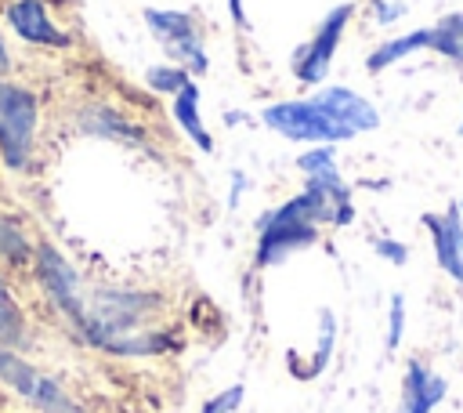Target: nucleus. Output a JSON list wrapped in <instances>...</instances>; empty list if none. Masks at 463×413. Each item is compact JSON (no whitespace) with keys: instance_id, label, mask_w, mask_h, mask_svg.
I'll use <instances>...</instances> for the list:
<instances>
[{"instance_id":"obj_5","label":"nucleus","mask_w":463,"mask_h":413,"mask_svg":"<svg viewBox=\"0 0 463 413\" xmlns=\"http://www.w3.org/2000/svg\"><path fill=\"white\" fill-rule=\"evenodd\" d=\"M351 18H354V4H336V7L315 25L311 40L297 47V54H293V76H297L304 87H318V83L329 76L333 54H336V47H340V40H344Z\"/></svg>"},{"instance_id":"obj_15","label":"nucleus","mask_w":463,"mask_h":413,"mask_svg":"<svg viewBox=\"0 0 463 413\" xmlns=\"http://www.w3.org/2000/svg\"><path fill=\"white\" fill-rule=\"evenodd\" d=\"M188 80H192V76H188L181 65H174V62H166V65H152V69L145 72V83L156 87V91H163V94H177Z\"/></svg>"},{"instance_id":"obj_22","label":"nucleus","mask_w":463,"mask_h":413,"mask_svg":"<svg viewBox=\"0 0 463 413\" xmlns=\"http://www.w3.org/2000/svg\"><path fill=\"white\" fill-rule=\"evenodd\" d=\"M456 206H459V217H463V196H459V199H456Z\"/></svg>"},{"instance_id":"obj_16","label":"nucleus","mask_w":463,"mask_h":413,"mask_svg":"<svg viewBox=\"0 0 463 413\" xmlns=\"http://www.w3.org/2000/svg\"><path fill=\"white\" fill-rule=\"evenodd\" d=\"M402 337H405V297L402 293H391V304H387V351H398L402 348Z\"/></svg>"},{"instance_id":"obj_3","label":"nucleus","mask_w":463,"mask_h":413,"mask_svg":"<svg viewBox=\"0 0 463 413\" xmlns=\"http://www.w3.org/2000/svg\"><path fill=\"white\" fill-rule=\"evenodd\" d=\"M145 25L163 43L174 65H181L188 76H203L210 58L203 43V25L192 11H170V7H145Z\"/></svg>"},{"instance_id":"obj_17","label":"nucleus","mask_w":463,"mask_h":413,"mask_svg":"<svg viewBox=\"0 0 463 413\" xmlns=\"http://www.w3.org/2000/svg\"><path fill=\"white\" fill-rule=\"evenodd\" d=\"M373 250H376V257H383V261L394 264V268L409 264V246H405L402 239H394V235H376V239H373Z\"/></svg>"},{"instance_id":"obj_19","label":"nucleus","mask_w":463,"mask_h":413,"mask_svg":"<svg viewBox=\"0 0 463 413\" xmlns=\"http://www.w3.org/2000/svg\"><path fill=\"white\" fill-rule=\"evenodd\" d=\"M405 4L402 0H373V22L376 25H394L398 18H405Z\"/></svg>"},{"instance_id":"obj_20","label":"nucleus","mask_w":463,"mask_h":413,"mask_svg":"<svg viewBox=\"0 0 463 413\" xmlns=\"http://www.w3.org/2000/svg\"><path fill=\"white\" fill-rule=\"evenodd\" d=\"M11 72H14V54H11V47L0 36V76H11Z\"/></svg>"},{"instance_id":"obj_12","label":"nucleus","mask_w":463,"mask_h":413,"mask_svg":"<svg viewBox=\"0 0 463 413\" xmlns=\"http://www.w3.org/2000/svg\"><path fill=\"white\" fill-rule=\"evenodd\" d=\"M29 344H33V322L25 308L14 301V293L7 290V283L0 279V348L25 351Z\"/></svg>"},{"instance_id":"obj_7","label":"nucleus","mask_w":463,"mask_h":413,"mask_svg":"<svg viewBox=\"0 0 463 413\" xmlns=\"http://www.w3.org/2000/svg\"><path fill=\"white\" fill-rule=\"evenodd\" d=\"M427 235H430V246H434V261L438 268L463 286V217H459V206L449 203L445 210H430L420 217Z\"/></svg>"},{"instance_id":"obj_21","label":"nucleus","mask_w":463,"mask_h":413,"mask_svg":"<svg viewBox=\"0 0 463 413\" xmlns=\"http://www.w3.org/2000/svg\"><path fill=\"white\" fill-rule=\"evenodd\" d=\"M228 11H232V18L246 29V11H242V0H228Z\"/></svg>"},{"instance_id":"obj_10","label":"nucleus","mask_w":463,"mask_h":413,"mask_svg":"<svg viewBox=\"0 0 463 413\" xmlns=\"http://www.w3.org/2000/svg\"><path fill=\"white\" fill-rule=\"evenodd\" d=\"M311 98L347 130V138H358V134H369V130L380 127L376 105L369 98H362L358 91H351V87H336V83L333 87H318Z\"/></svg>"},{"instance_id":"obj_13","label":"nucleus","mask_w":463,"mask_h":413,"mask_svg":"<svg viewBox=\"0 0 463 413\" xmlns=\"http://www.w3.org/2000/svg\"><path fill=\"white\" fill-rule=\"evenodd\" d=\"M170 112H174V120L184 127V134H188L203 152H213V138H210V130L203 127V116H199V83H195V80H188V83L174 94Z\"/></svg>"},{"instance_id":"obj_4","label":"nucleus","mask_w":463,"mask_h":413,"mask_svg":"<svg viewBox=\"0 0 463 413\" xmlns=\"http://www.w3.org/2000/svg\"><path fill=\"white\" fill-rule=\"evenodd\" d=\"M264 127H271L286 141H307V145H336L351 141L347 130L315 101V98H293V101H275L260 112Z\"/></svg>"},{"instance_id":"obj_18","label":"nucleus","mask_w":463,"mask_h":413,"mask_svg":"<svg viewBox=\"0 0 463 413\" xmlns=\"http://www.w3.org/2000/svg\"><path fill=\"white\" fill-rule=\"evenodd\" d=\"M239 402H242V384H232V388L217 391L210 402H203V409H199V413H235V409H239Z\"/></svg>"},{"instance_id":"obj_14","label":"nucleus","mask_w":463,"mask_h":413,"mask_svg":"<svg viewBox=\"0 0 463 413\" xmlns=\"http://www.w3.org/2000/svg\"><path fill=\"white\" fill-rule=\"evenodd\" d=\"M427 51L452 62V65H463V11H452L445 18H438L434 25H427Z\"/></svg>"},{"instance_id":"obj_8","label":"nucleus","mask_w":463,"mask_h":413,"mask_svg":"<svg viewBox=\"0 0 463 413\" xmlns=\"http://www.w3.org/2000/svg\"><path fill=\"white\" fill-rule=\"evenodd\" d=\"M36 243H40V235H36L22 217L0 210V279H4V283L29 279V275H33Z\"/></svg>"},{"instance_id":"obj_2","label":"nucleus","mask_w":463,"mask_h":413,"mask_svg":"<svg viewBox=\"0 0 463 413\" xmlns=\"http://www.w3.org/2000/svg\"><path fill=\"white\" fill-rule=\"evenodd\" d=\"M40 98L33 87L0 76V159L7 170H25L33 163L40 130Z\"/></svg>"},{"instance_id":"obj_11","label":"nucleus","mask_w":463,"mask_h":413,"mask_svg":"<svg viewBox=\"0 0 463 413\" xmlns=\"http://www.w3.org/2000/svg\"><path fill=\"white\" fill-rule=\"evenodd\" d=\"M427 25L423 29H409V33H398V36H391V40H383V43H376L373 47V54L365 58V72H387L391 65H398V62H405L409 54H420V51H427Z\"/></svg>"},{"instance_id":"obj_23","label":"nucleus","mask_w":463,"mask_h":413,"mask_svg":"<svg viewBox=\"0 0 463 413\" xmlns=\"http://www.w3.org/2000/svg\"><path fill=\"white\" fill-rule=\"evenodd\" d=\"M459 134H463V123H459Z\"/></svg>"},{"instance_id":"obj_1","label":"nucleus","mask_w":463,"mask_h":413,"mask_svg":"<svg viewBox=\"0 0 463 413\" xmlns=\"http://www.w3.org/2000/svg\"><path fill=\"white\" fill-rule=\"evenodd\" d=\"M354 221V203L351 199H336L315 185H304V192H297L293 199L279 203L275 210H268L257 221V254L253 264L268 268L286 261L297 250H307L318 243L322 225L333 228H347Z\"/></svg>"},{"instance_id":"obj_6","label":"nucleus","mask_w":463,"mask_h":413,"mask_svg":"<svg viewBox=\"0 0 463 413\" xmlns=\"http://www.w3.org/2000/svg\"><path fill=\"white\" fill-rule=\"evenodd\" d=\"M4 18L11 25V33L33 47H51V51H65L72 43V36L47 14L43 0H11L4 7Z\"/></svg>"},{"instance_id":"obj_9","label":"nucleus","mask_w":463,"mask_h":413,"mask_svg":"<svg viewBox=\"0 0 463 413\" xmlns=\"http://www.w3.org/2000/svg\"><path fill=\"white\" fill-rule=\"evenodd\" d=\"M445 395H449V380L423 359H409L394 413H434L445 402Z\"/></svg>"}]
</instances>
